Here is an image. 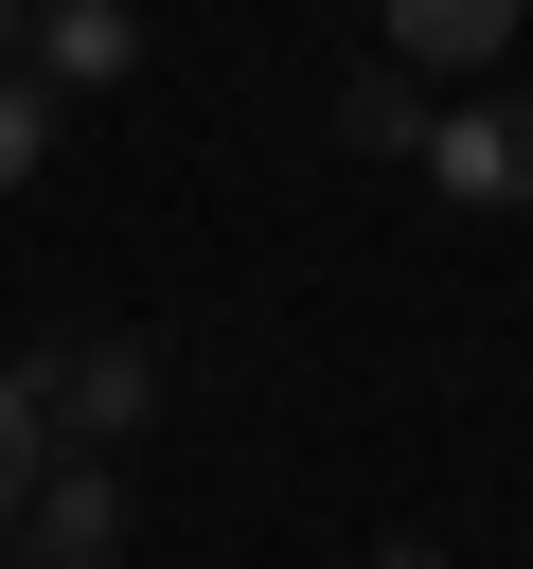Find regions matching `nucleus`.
I'll return each mask as SVG.
<instances>
[{
	"label": "nucleus",
	"instance_id": "nucleus-10",
	"mask_svg": "<svg viewBox=\"0 0 533 569\" xmlns=\"http://www.w3.org/2000/svg\"><path fill=\"white\" fill-rule=\"evenodd\" d=\"M0 53H18V18H0Z\"/></svg>",
	"mask_w": 533,
	"mask_h": 569
},
{
	"label": "nucleus",
	"instance_id": "nucleus-4",
	"mask_svg": "<svg viewBox=\"0 0 533 569\" xmlns=\"http://www.w3.org/2000/svg\"><path fill=\"white\" fill-rule=\"evenodd\" d=\"M497 53H515L497 0H391V71H409V89H426V71H497Z\"/></svg>",
	"mask_w": 533,
	"mask_h": 569
},
{
	"label": "nucleus",
	"instance_id": "nucleus-5",
	"mask_svg": "<svg viewBox=\"0 0 533 569\" xmlns=\"http://www.w3.org/2000/svg\"><path fill=\"white\" fill-rule=\"evenodd\" d=\"M36 71H53V89H124V71H142V18H124V0H71V18H36Z\"/></svg>",
	"mask_w": 533,
	"mask_h": 569
},
{
	"label": "nucleus",
	"instance_id": "nucleus-1",
	"mask_svg": "<svg viewBox=\"0 0 533 569\" xmlns=\"http://www.w3.org/2000/svg\"><path fill=\"white\" fill-rule=\"evenodd\" d=\"M18 391H36V445H53V462H124V427L160 409V356H142V338H36Z\"/></svg>",
	"mask_w": 533,
	"mask_h": 569
},
{
	"label": "nucleus",
	"instance_id": "nucleus-9",
	"mask_svg": "<svg viewBox=\"0 0 533 569\" xmlns=\"http://www.w3.org/2000/svg\"><path fill=\"white\" fill-rule=\"evenodd\" d=\"M373 569H444V551H373Z\"/></svg>",
	"mask_w": 533,
	"mask_h": 569
},
{
	"label": "nucleus",
	"instance_id": "nucleus-6",
	"mask_svg": "<svg viewBox=\"0 0 533 569\" xmlns=\"http://www.w3.org/2000/svg\"><path fill=\"white\" fill-rule=\"evenodd\" d=\"M338 142H373V160H426V89H409V71L373 53V71L338 89Z\"/></svg>",
	"mask_w": 533,
	"mask_h": 569
},
{
	"label": "nucleus",
	"instance_id": "nucleus-2",
	"mask_svg": "<svg viewBox=\"0 0 533 569\" xmlns=\"http://www.w3.org/2000/svg\"><path fill=\"white\" fill-rule=\"evenodd\" d=\"M426 178L462 213H533V89H480V107H426Z\"/></svg>",
	"mask_w": 533,
	"mask_h": 569
},
{
	"label": "nucleus",
	"instance_id": "nucleus-8",
	"mask_svg": "<svg viewBox=\"0 0 533 569\" xmlns=\"http://www.w3.org/2000/svg\"><path fill=\"white\" fill-rule=\"evenodd\" d=\"M36 160H53V107H36V89H18V71H0V196H18V178H36Z\"/></svg>",
	"mask_w": 533,
	"mask_h": 569
},
{
	"label": "nucleus",
	"instance_id": "nucleus-7",
	"mask_svg": "<svg viewBox=\"0 0 533 569\" xmlns=\"http://www.w3.org/2000/svg\"><path fill=\"white\" fill-rule=\"evenodd\" d=\"M36 480H53V445H36V391H18V356H0V533H18Z\"/></svg>",
	"mask_w": 533,
	"mask_h": 569
},
{
	"label": "nucleus",
	"instance_id": "nucleus-3",
	"mask_svg": "<svg viewBox=\"0 0 533 569\" xmlns=\"http://www.w3.org/2000/svg\"><path fill=\"white\" fill-rule=\"evenodd\" d=\"M0 551H18V569H124V462H53Z\"/></svg>",
	"mask_w": 533,
	"mask_h": 569
}]
</instances>
